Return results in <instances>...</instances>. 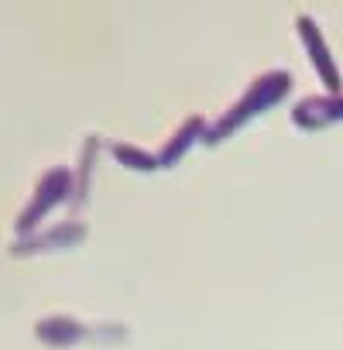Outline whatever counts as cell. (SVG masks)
<instances>
[{"instance_id":"6da1fadb","label":"cell","mask_w":343,"mask_h":350,"mask_svg":"<svg viewBox=\"0 0 343 350\" xmlns=\"http://www.w3.org/2000/svg\"><path fill=\"white\" fill-rule=\"evenodd\" d=\"M288 93H292V72H288V69H268V72H261L258 79L247 83V90L241 93V100L230 103V107L210 124L203 144H206V148H217L220 141H227L230 134H237L244 124H251V120L261 117L264 110L278 107Z\"/></svg>"},{"instance_id":"7a4b0ae2","label":"cell","mask_w":343,"mask_h":350,"mask_svg":"<svg viewBox=\"0 0 343 350\" xmlns=\"http://www.w3.org/2000/svg\"><path fill=\"white\" fill-rule=\"evenodd\" d=\"M72 200V172L69 168H49L42 179H38V186H35V193L28 196V206L18 213V220H14V234L18 237H28V234H35L38 227H42V220L55 210V206H62V203H69Z\"/></svg>"},{"instance_id":"3957f363","label":"cell","mask_w":343,"mask_h":350,"mask_svg":"<svg viewBox=\"0 0 343 350\" xmlns=\"http://www.w3.org/2000/svg\"><path fill=\"white\" fill-rule=\"evenodd\" d=\"M295 31H299V42H302L305 55L312 59V69H316V76L323 79V86H326L329 93H343V90H340L343 79H340L336 59H333V52H329V45H326V38H323V31H319V25H316L309 14H299V18H295Z\"/></svg>"},{"instance_id":"277c9868","label":"cell","mask_w":343,"mask_h":350,"mask_svg":"<svg viewBox=\"0 0 343 350\" xmlns=\"http://www.w3.org/2000/svg\"><path fill=\"white\" fill-rule=\"evenodd\" d=\"M79 241H86V224L62 220V224H52V227L35 230L28 237H18L11 244V254L14 258H28V254H45V251H66V247H72Z\"/></svg>"},{"instance_id":"5b68a950","label":"cell","mask_w":343,"mask_h":350,"mask_svg":"<svg viewBox=\"0 0 343 350\" xmlns=\"http://www.w3.org/2000/svg\"><path fill=\"white\" fill-rule=\"evenodd\" d=\"M35 336L45 347H76L83 340H110V326H86L72 316H45L35 323Z\"/></svg>"},{"instance_id":"8992f818","label":"cell","mask_w":343,"mask_h":350,"mask_svg":"<svg viewBox=\"0 0 343 350\" xmlns=\"http://www.w3.org/2000/svg\"><path fill=\"white\" fill-rule=\"evenodd\" d=\"M292 124L299 131H323L329 124H343V93L305 96L292 107Z\"/></svg>"},{"instance_id":"52a82bcc","label":"cell","mask_w":343,"mask_h":350,"mask_svg":"<svg viewBox=\"0 0 343 350\" xmlns=\"http://www.w3.org/2000/svg\"><path fill=\"white\" fill-rule=\"evenodd\" d=\"M206 131H210L206 117H203V113H189V117L179 124V131L161 144V151H158V165H161V168H176V165L186 158V151H189L196 141L206 137Z\"/></svg>"},{"instance_id":"ba28073f","label":"cell","mask_w":343,"mask_h":350,"mask_svg":"<svg viewBox=\"0 0 343 350\" xmlns=\"http://www.w3.org/2000/svg\"><path fill=\"white\" fill-rule=\"evenodd\" d=\"M96 151H100V137L90 134L86 144L79 148V165H76V172H72V200H69L72 210H79V206L86 203V193H90V172H93Z\"/></svg>"},{"instance_id":"9c48e42d","label":"cell","mask_w":343,"mask_h":350,"mask_svg":"<svg viewBox=\"0 0 343 350\" xmlns=\"http://www.w3.org/2000/svg\"><path fill=\"white\" fill-rule=\"evenodd\" d=\"M110 154L124 165V168H134V172H158V154L137 148V144H127V141H110Z\"/></svg>"}]
</instances>
